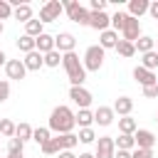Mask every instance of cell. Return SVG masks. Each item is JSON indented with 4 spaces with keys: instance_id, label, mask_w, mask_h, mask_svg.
<instances>
[{
    "instance_id": "27",
    "label": "cell",
    "mask_w": 158,
    "mask_h": 158,
    "mask_svg": "<svg viewBox=\"0 0 158 158\" xmlns=\"http://www.w3.org/2000/svg\"><path fill=\"white\" fill-rule=\"evenodd\" d=\"M12 17H15L17 22H25V25H27V22L32 20V7H30V5L25 2V5H20V7H15V12H12Z\"/></svg>"
},
{
    "instance_id": "4",
    "label": "cell",
    "mask_w": 158,
    "mask_h": 158,
    "mask_svg": "<svg viewBox=\"0 0 158 158\" xmlns=\"http://www.w3.org/2000/svg\"><path fill=\"white\" fill-rule=\"evenodd\" d=\"M64 12V2L62 0H47L42 7H40V22L42 25H49V22H54V20H59V15Z\"/></svg>"
},
{
    "instance_id": "33",
    "label": "cell",
    "mask_w": 158,
    "mask_h": 158,
    "mask_svg": "<svg viewBox=\"0 0 158 158\" xmlns=\"http://www.w3.org/2000/svg\"><path fill=\"white\" fill-rule=\"evenodd\" d=\"M116 52H118L121 57H126V59H128V57H133V54H136V44H133V42H126V40H118Z\"/></svg>"
},
{
    "instance_id": "17",
    "label": "cell",
    "mask_w": 158,
    "mask_h": 158,
    "mask_svg": "<svg viewBox=\"0 0 158 158\" xmlns=\"http://www.w3.org/2000/svg\"><path fill=\"white\" fill-rule=\"evenodd\" d=\"M116 44H118V32L106 30V32L99 35V47L101 49H116Z\"/></svg>"
},
{
    "instance_id": "51",
    "label": "cell",
    "mask_w": 158,
    "mask_h": 158,
    "mask_svg": "<svg viewBox=\"0 0 158 158\" xmlns=\"http://www.w3.org/2000/svg\"><path fill=\"white\" fill-rule=\"evenodd\" d=\"M156 47H158V40H156Z\"/></svg>"
},
{
    "instance_id": "42",
    "label": "cell",
    "mask_w": 158,
    "mask_h": 158,
    "mask_svg": "<svg viewBox=\"0 0 158 158\" xmlns=\"http://www.w3.org/2000/svg\"><path fill=\"white\" fill-rule=\"evenodd\" d=\"M143 96L146 99H156L158 96V86H143Z\"/></svg>"
},
{
    "instance_id": "36",
    "label": "cell",
    "mask_w": 158,
    "mask_h": 158,
    "mask_svg": "<svg viewBox=\"0 0 158 158\" xmlns=\"http://www.w3.org/2000/svg\"><path fill=\"white\" fill-rule=\"evenodd\" d=\"M59 64H62V52L52 49V52H47V54H44V67L54 69V67H59Z\"/></svg>"
},
{
    "instance_id": "14",
    "label": "cell",
    "mask_w": 158,
    "mask_h": 158,
    "mask_svg": "<svg viewBox=\"0 0 158 158\" xmlns=\"http://www.w3.org/2000/svg\"><path fill=\"white\" fill-rule=\"evenodd\" d=\"M114 118H116V114H114V106H99L96 111H94V123H99V126H111L114 123Z\"/></svg>"
},
{
    "instance_id": "7",
    "label": "cell",
    "mask_w": 158,
    "mask_h": 158,
    "mask_svg": "<svg viewBox=\"0 0 158 158\" xmlns=\"http://www.w3.org/2000/svg\"><path fill=\"white\" fill-rule=\"evenodd\" d=\"M74 47H77V37H74L72 32H59V35H54V49H57V52L67 54V52H74Z\"/></svg>"
},
{
    "instance_id": "6",
    "label": "cell",
    "mask_w": 158,
    "mask_h": 158,
    "mask_svg": "<svg viewBox=\"0 0 158 158\" xmlns=\"http://www.w3.org/2000/svg\"><path fill=\"white\" fill-rule=\"evenodd\" d=\"M114 156H116V141H114V136H101V138H96L94 158H114Z\"/></svg>"
},
{
    "instance_id": "32",
    "label": "cell",
    "mask_w": 158,
    "mask_h": 158,
    "mask_svg": "<svg viewBox=\"0 0 158 158\" xmlns=\"http://www.w3.org/2000/svg\"><path fill=\"white\" fill-rule=\"evenodd\" d=\"M42 153H44V156H59V153H62L59 138H57V136H52V138H49V141L42 146Z\"/></svg>"
},
{
    "instance_id": "44",
    "label": "cell",
    "mask_w": 158,
    "mask_h": 158,
    "mask_svg": "<svg viewBox=\"0 0 158 158\" xmlns=\"http://www.w3.org/2000/svg\"><path fill=\"white\" fill-rule=\"evenodd\" d=\"M114 158H131V151H116Z\"/></svg>"
},
{
    "instance_id": "31",
    "label": "cell",
    "mask_w": 158,
    "mask_h": 158,
    "mask_svg": "<svg viewBox=\"0 0 158 158\" xmlns=\"http://www.w3.org/2000/svg\"><path fill=\"white\" fill-rule=\"evenodd\" d=\"M17 49L20 52H25V54H30V52H35V37H30V35H22V37H17Z\"/></svg>"
},
{
    "instance_id": "41",
    "label": "cell",
    "mask_w": 158,
    "mask_h": 158,
    "mask_svg": "<svg viewBox=\"0 0 158 158\" xmlns=\"http://www.w3.org/2000/svg\"><path fill=\"white\" fill-rule=\"evenodd\" d=\"M131 158H153V151H148V148H136V151H131Z\"/></svg>"
},
{
    "instance_id": "35",
    "label": "cell",
    "mask_w": 158,
    "mask_h": 158,
    "mask_svg": "<svg viewBox=\"0 0 158 158\" xmlns=\"http://www.w3.org/2000/svg\"><path fill=\"white\" fill-rule=\"evenodd\" d=\"M22 153H25V143H22L20 138H10V141H7V156L22 158Z\"/></svg>"
},
{
    "instance_id": "13",
    "label": "cell",
    "mask_w": 158,
    "mask_h": 158,
    "mask_svg": "<svg viewBox=\"0 0 158 158\" xmlns=\"http://www.w3.org/2000/svg\"><path fill=\"white\" fill-rule=\"evenodd\" d=\"M121 35H123L121 40H126V42H136V40L141 37V22H138L136 17H131V15H128L126 27H123V32H121Z\"/></svg>"
},
{
    "instance_id": "24",
    "label": "cell",
    "mask_w": 158,
    "mask_h": 158,
    "mask_svg": "<svg viewBox=\"0 0 158 158\" xmlns=\"http://www.w3.org/2000/svg\"><path fill=\"white\" fill-rule=\"evenodd\" d=\"M32 133H35V128L30 126V123H17V128H15V138H20L22 143H27V141H32Z\"/></svg>"
},
{
    "instance_id": "39",
    "label": "cell",
    "mask_w": 158,
    "mask_h": 158,
    "mask_svg": "<svg viewBox=\"0 0 158 158\" xmlns=\"http://www.w3.org/2000/svg\"><path fill=\"white\" fill-rule=\"evenodd\" d=\"M7 96H10V81L7 79H0V104L7 101Z\"/></svg>"
},
{
    "instance_id": "46",
    "label": "cell",
    "mask_w": 158,
    "mask_h": 158,
    "mask_svg": "<svg viewBox=\"0 0 158 158\" xmlns=\"http://www.w3.org/2000/svg\"><path fill=\"white\" fill-rule=\"evenodd\" d=\"M5 64H7V54L0 49V67H5Z\"/></svg>"
},
{
    "instance_id": "37",
    "label": "cell",
    "mask_w": 158,
    "mask_h": 158,
    "mask_svg": "<svg viewBox=\"0 0 158 158\" xmlns=\"http://www.w3.org/2000/svg\"><path fill=\"white\" fill-rule=\"evenodd\" d=\"M79 143H94L96 141V133H94V128H79Z\"/></svg>"
},
{
    "instance_id": "50",
    "label": "cell",
    "mask_w": 158,
    "mask_h": 158,
    "mask_svg": "<svg viewBox=\"0 0 158 158\" xmlns=\"http://www.w3.org/2000/svg\"><path fill=\"white\" fill-rule=\"evenodd\" d=\"M156 123H158V114H156Z\"/></svg>"
},
{
    "instance_id": "30",
    "label": "cell",
    "mask_w": 158,
    "mask_h": 158,
    "mask_svg": "<svg viewBox=\"0 0 158 158\" xmlns=\"http://www.w3.org/2000/svg\"><path fill=\"white\" fill-rule=\"evenodd\" d=\"M42 32H44V25H42L40 20H35V17H32V20L25 25V35H30V37H35V40H37Z\"/></svg>"
},
{
    "instance_id": "1",
    "label": "cell",
    "mask_w": 158,
    "mask_h": 158,
    "mask_svg": "<svg viewBox=\"0 0 158 158\" xmlns=\"http://www.w3.org/2000/svg\"><path fill=\"white\" fill-rule=\"evenodd\" d=\"M77 126V118H74V111L69 106H54L52 114H49V131H54L57 136H64V133H72Z\"/></svg>"
},
{
    "instance_id": "52",
    "label": "cell",
    "mask_w": 158,
    "mask_h": 158,
    "mask_svg": "<svg viewBox=\"0 0 158 158\" xmlns=\"http://www.w3.org/2000/svg\"><path fill=\"white\" fill-rule=\"evenodd\" d=\"M156 86H158V84H156Z\"/></svg>"
},
{
    "instance_id": "28",
    "label": "cell",
    "mask_w": 158,
    "mask_h": 158,
    "mask_svg": "<svg viewBox=\"0 0 158 158\" xmlns=\"http://www.w3.org/2000/svg\"><path fill=\"white\" fill-rule=\"evenodd\" d=\"M126 20H128V12H114L111 15V30L114 32H123V27H126Z\"/></svg>"
},
{
    "instance_id": "11",
    "label": "cell",
    "mask_w": 158,
    "mask_h": 158,
    "mask_svg": "<svg viewBox=\"0 0 158 158\" xmlns=\"http://www.w3.org/2000/svg\"><path fill=\"white\" fill-rule=\"evenodd\" d=\"M133 138H136V148H148V151H153V146H156V133L153 131H148V128H138L136 133H133Z\"/></svg>"
},
{
    "instance_id": "5",
    "label": "cell",
    "mask_w": 158,
    "mask_h": 158,
    "mask_svg": "<svg viewBox=\"0 0 158 158\" xmlns=\"http://www.w3.org/2000/svg\"><path fill=\"white\" fill-rule=\"evenodd\" d=\"M104 52L106 49H101L99 44H91V47H86V52H84V69L86 72H99L101 67H104Z\"/></svg>"
},
{
    "instance_id": "38",
    "label": "cell",
    "mask_w": 158,
    "mask_h": 158,
    "mask_svg": "<svg viewBox=\"0 0 158 158\" xmlns=\"http://www.w3.org/2000/svg\"><path fill=\"white\" fill-rule=\"evenodd\" d=\"M12 12H15V10H12V5H10L7 0H0V22H2V20H10V17H12Z\"/></svg>"
},
{
    "instance_id": "26",
    "label": "cell",
    "mask_w": 158,
    "mask_h": 158,
    "mask_svg": "<svg viewBox=\"0 0 158 158\" xmlns=\"http://www.w3.org/2000/svg\"><path fill=\"white\" fill-rule=\"evenodd\" d=\"M141 57H143V59H141V67H143V69H151V72L158 69V49L146 52V54H141Z\"/></svg>"
},
{
    "instance_id": "16",
    "label": "cell",
    "mask_w": 158,
    "mask_h": 158,
    "mask_svg": "<svg viewBox=\"0 0 158 158\" xmlns=\"http://www.w3.org/2000/svg\"><path fill=\"white\" fill-rule=\"evenodd\" d=\"M131 111H133V99H131V96H118V99L114 101V114H118V116H131Z\"/></svg>"
},
{
    "instance_id": "12",
    "label": "cell",
    "mask_w": 158,
    "mask_h": 158,
    "mask_svg": "<svg viewBox=\"0 0 158 158\" xmlns=\"http://www.w3.org/2000/svg\"><path fill=\"white\" fill-rule=\"evenodd\" d=\"M133 79H136L141 86H156V84H158V77H156V72H151V69H143L141 64L133 69Z\"/></svg>"
},
{
    "instance_id": "34",
    "label": "cell",
    "mask_w": 158,
    "mask_h": 158,
    "mask_svg": "<svg viewBox=\"0 0 158 158\" xmlns=\"http://www.w3.org/2000/svg\"><path fill=\"white\" fill-rule=\"evenodd\" d=\"M15 128H17V123H12L10 118H0V136H5L7 141L15 138Z\"/></svg>"
},
{
    "instance_id": "47",
    "label": "cell",
    "mask_w": 158,
    "mask_h": 158,
    "mask_svg": "<svg viewBox=\"0 0 158 158\" xmlns=\"http://www.w3.org/2000/svg\"><path fill=\"white\" fill-rule=\"evenodd\" d=\"M77 158H94V153H79Z\"/></svg>"
},
{
    "instance_id": "9",
    "label": "cell",
    "mask_w": 158,
    "mask_h": 158,
    "mask_svg": "<svg viewBox=\"0 0 158 158\" xmlns=\"http://www.w3.org/2000/svg\"><path fill=\"white\" fill-rule=\"evenodd\" d=\"M5 74H7V79L20 81V79H25L27 67H25V62H22V59H7V64H5Z\"/></svg>"
},
{
    "instance_id": "2",
    "label": "cell",
    "mask_w": 158,
    "mask_h": 158,
    "mask_svg": "<svg viewBox=\"0 0 158 158\" xmlns=\"http://www.w3.org/2000/svg\"><path fill=\"white\" fill-rule=\"evenodd\" d=\"M62 67H64L67 79H69L72 86H84V81H86V69H84V62L79 59L77 52L62 54Z\"/></svg>"
},
{
    "instance_id": "3",
    "label": "cell",
    "mask_w": 158,
    "mask_h": 158,
    "mask_svg": "<svg viewBox=\"0 0 158 158\" xmlns=\"http://www.w3.org/2000/svg\"><path fill=\"white\" fill-rule=\"evenodd\" d=\"M64 12H67V17H69L72 22H77V25H86V27H89V17H91V12H89V7H84L79 0H67V2H64Z\"/></svg>"
},
{
    "instance_id": "48",
    "label": "cell",
    "mask_w": 158,
    "mask_h": 158,
    "mask_svg": "<svg viewBox=\"0 0 158 158\" xmlns=\"http://www.w3.org/2000/svg\"><path fill=\"white\" fill-rule=\"evenodd\" d=\"M2 32H5V27H2V22H0V37H2Z\"/></svg>"
},
{
    "instance_id": "49",
    "label": "cell",
    "mask_w": 158,
    "mask_h": 158,
    "mask_svg": "<svg viewBox=\"0 0 158 158\" xmlns=\"http://www.w3.org/2000/svg\"><path fill=\"white\" fill-rule=\"evenodd\" d=\"M5 158H17V156H5Z\"/></svg>"
},
{
    "instance_id": "10",
    "label": "cell",
    "mask_w": 158,
    "mask_h": 158,
    "mask_svg": "<svg viewBox=\"0 0 158 158\" xmlns=\"http://www.w3.org/2000/svg\"><path fill=\"white\" fill-rule=\"evenodd\" d=\"M89 27L96 30L99 35L106 32V30H111V15H106V10H104V12H91V17H89Z\"/></svg>"
},
{
    "instance_id": "18",
    "label": "cell",
    "mask_w": 158,
    "mask_h": 158,
    "mask_svg": "<svg viewBox=\"0 0 158 158\" xmlns=\"http://www.w3.org/2000/svg\"><path fill=\"white\" fill-rule=\"evenodd\" d=\"M35 49H37L40 54L52 52V49H54V37H52V35H47V32H42V35L35 40Z\"/></svg>"
},
{
    "instance_id": "8",
    "label": "cell",
    "mask_w": 158,
    "mask_h": 158,
    "mask_svg": "<svg viewBox=\"0 0 158 158\" xmlns=\"http://www.w3.org/2000/svg\"><path fill=\"white\" fill-rule=\"evenodd\" d=\"M69 99H72L79 109H89L94 96H91V91L84 89V86H72V89H69Z\"/></svg>"
},
{
    "instance_id": "25",
    "label": "cell",
    "mask_w": 158,
    "mask_h": 158,
    "mask_svg": "<svg viewBox=\"0 0 158 158\" xmlns=\"http://www.w3.org/2000/svg\"><path fill=\"white\" fill-rule=\"evenodd\" d=\"M52 138V131H49V126H40V128H35V133H32V141L42 148L47 141Z\"/></svg>"
},
{
    "instance_id": "23",
    "label": "cell",
    "mask_w": 158,
    "mask_h": 158,
    "mask_svg": "<svg viewBox=\"0 0 158 158\" xmlns=\"http://www.w3.org/2000/svg\"><path fill=\"white\" fill-rule=\"evenodd\" d=\"M118 131H121V133H128V136H133V133L138 131V123H136V118H131V116H121V118H118Z\"/></svg>"
},
{
    "instance_id": "20",
    "label": "cell",
    "mask_w": 158,
    "mask_h": 158,
    "mask_svg": "<svg viewBox=\"0 0 158 158\" xmlns=\"http://www.w3.org/2000/svg\"><path fill=\"white\" fill-rule=\"evenodd\" d=\"M74 118H77V126H79V128H91V123H94V111H91V109H79V111L74 114Z\"/></svg>"
},
{
    "instance_id": "22",
    "label": "cell",
    "mask_w": 158,
    "mask_h": 158,
    "mask_svg": "<svg viewBox=\"0 0 158 158\" xmlns=\"http://www.w3.org/2000/svg\"><path fill=\"white\" fill-rule=\"evenodd\" d=\"M114 141H116V151H136V138L128 133H118V138Z\"/></svg>"
},
{
    "instance_id": "29",
    "label": "cell",
    "mask_w": 158,
    "mask_h": 158,
    "mask_svg": "<svg viewBox=\"0 0 158 158\" xmlns=\"http://www.w3.org/2000/svg\"><path fill=\"white\" fill-rule=\"evenodd\" d=\"M57 138H59L62 151H74L77 143H79V136H77V133H64V136H57Z\"/></svg>"
},
{
    "instance_id": "15",
    "label": "cell",
    "mask_w": 158,
    "mask_h": 158,
    "mask_svg": "<svg viewBox=\"0 0 158 158\" xmlns=\"http://www.w3.org/2000/svg\"><path fill=\"white\" fill-rule=\"evenodd\" d=\"M25 67H27V72H40L42 67H44V54H40L37 49L35 52H30V54H25Z\"/></svg>"
},
{
    "instance_id": "43",
    "label": "cell",
    "mask_w": 158,
    "mask_h": 158,
    "mask_svg": "<svg viewBox=\"0 0 158 158\" xmlns=\"http://www.w3.org/2000/svg\"><path fill=\"white\" fill-rule=\"evenodd\" d=\"M148 15H151L153 20H158V0H153V2H151V7H148Z\"/></svg>"
},
{
    "instance_id": "40",
    "label": "cell",
    "mask_w": 158,
    "mask_h": 158,
    "mask_svg": "<svg viewBox=\"0 0 158 158\" xmlns=\"http://www.w3.org/2000/svg\"><path fill=\"white\" fill-rule=\"evenodd\" d=\"M106 10V0H91L89 2V12H104Z\"/></svg>"
},
{
    "instance_id": "19",
    "label": "cell",
    "mask_w": 158,
    "mask_h": 158,
    "mask_svg": "<svg viewBox=\"0 0 158 158\" xmlns=\"http://www.w3.org/2000/svg\"><path fill=\"white\" fill-rule=\"evenodd\" d=\"M148 7H151V2L148 0H128V15L131 17H141V15H146L148 12Z\"/></svg>"
},
{
    "instance_id": "45",
    "label": "cell",
    "mask_w": 158,
    "mask_h": 158,
    "mask_svg": "<svg viewBox=\"0 0 158 158\" xmlns=\"http://www.w3.org/2000/svg\"><path fill=\"white\" fill-rule=\"evenodd\" d=\"M57 158H77V156H74V151H62Z\"/></svg>"
},
{
    "instance_id": "21",
    "label": "cell",
    "mask_w": 158,
    "mask_h": 158,
    "mask_svg": "<svg viewBox=\"0 0 158 158\" xmlns=\"http://www.w3.org/2000/svg\"><path fill=\"white\" fill-rule=\"evenodd\" d=\"M136 52H141V54H146V52H153L156 49V37H148V35H141L136 42Z\"/></svg>"
}]
</instances>
